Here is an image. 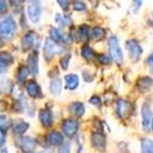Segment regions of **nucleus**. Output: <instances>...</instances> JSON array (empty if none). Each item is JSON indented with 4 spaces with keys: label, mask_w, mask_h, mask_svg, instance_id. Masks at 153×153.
Returning a JSON list of instances; mask_svg holds the SVG:
<instances>
[{
    "label": "nucleus",
    "mask_w": 153,
    "mask_h": 153,
    "mask_svg": "<svg viewBox=\"0 0 153 153\" xmlns=\"http://www.w3.org/2000/svg\"><path fill=\"white\" fill-rule=\"evenodd\" d=\"M108 49H109V54L113 61H115L117 64H123L124 56H123V50L120 48L119 41L115 36H111L108 39Z\"/></svg>",
    "instance_id": "f257e3e1"
},
{
    "label": "nucleus",
    "mask_w": 153,
    "mask_h": 153,
    "mask_svg": "<svg viewBox=\"0 0 153 153\" xmlns=\"http://www.w3.org/2000/svg\"><path fill=\"white\" fill-rule=\"evenodd\" d=\"M16 32V22L11 16H6L3 19L0 25V34L3 39H11Z\"/></svg>",
    "instance_id": "f03ea898"
},
{
    "label": "nucleus",
    "mask_w": 153,
    "mask_h": 153,
    "mask_svg": "<svg viewBox=\"0 0 153 153\" xmlns=\"http://www.w3.org/2000/svg\"><path fill=\"white\" fill-rule=\"evenodd\" d=\"M134 111V105L132 103H130L129 100H126V99H118L117 102V113H118V115L121 118V119H126V118H129L131 114Z\"/></svg>",
    "instance_id": "7ed1b4c3"
},
{
    "label": "nucleus",
    "mask_w": 153,
    "mask_h": 153,
    "mask_svg": "<svg viewBox=\"0 0 153 153\" xmlns=\"http://www.w3.org/2000/svg\"><path fill=\"white\" fill-rule=\"evenodd\" d=\"M60 52H61V48L59 47V44H56L55 42H53L50 39V38H48L44 43V56H45V59L47 60L53 59Z\"/></svg>",
    "instance_id": "20e7f679"
},
{
    "label": "nucleus",
    "mask_w": 153,
    "mask_h": 153,
    "mask_svg": "<svg viewBox=\"0 0 153 153\" xmlns=\"http://www.w3.org/2000/svg\"><path fill=\"white\" fill-rule=\"evenodd\" d=\"M61 129L68 137H74L79 130V123L74 119H65L61 124Z\"/></svg>",
    "instance_id": "39448f33"
},
{
    "label": "nucleus",
    "mask_w": 153,
    "mask_h": 153,
    "mask_svg": "<svg viewBox=\"0 0 153 153\" xmlns=\"http://www.w3.org/2000/svg\"><path fill=\"white\" fill-rule=\"evenodd\" d=\"M27 14L32 22L39 21L41 15H42V7H41L39 1H31L30 5L27 6Z\"/></svg>",
    "instance_id": "423d86ee"
},
{
    "label": "nucleus",
    "mask_w": 153,
    "mask_h": 153,
    "mask_svg": "<svg viewBox=\"0 0 153 153\" xmlns=\"http://www.w3.org/2000/svg\"><path fill=\"white\" fill-rule=\"evenodd\" d=\"M37 146V141L33 138V137H30V136H25V137H21L19 141H17V147L25 152V153H28V152H32Z\"/></svg>",
    "instance_id": "0eeeda50"
},
{
    "label": "nucleus",
    "mask_w": 153,
    "mask_h": 153,
    "mask_svg": "<svg viewBox=\"0 0 153 153\" xmlns=\"http://www.w3.org/2000/svg\"><path fill=\"white\" fill-rule=\"evenodd\" d=\"M141 118H142V127L147 131L149 129V124H152V109L148 103H145L141 108Z\"/></svg>",
    "instance_id": "6e6552de"
},
{
    "label": "nucleus",
    "mask_w": 153,
    "mask_h": 153,
    "mask_svg": "<svg viewBox=\"0 0 153 153\" xmlns=\"http://www.w3.org/2000/svg\"><path fill=\"white\" fill-rule=\"evenodd\" d=\"M126 48H127V50H129L130 58L132 60H137L140 56H141V54H142V48H141V45H140L136 41H132V39L127 41L126 42Z\"/></svg>",
    "instance_id": "1a4fd4ad"
},
{
    "label": "nucleus",
    "mask_w": 153,
    "mask_h": 153,
    "mask_svg": "<svg viewBox=\"0 0 153 153\" xmlns=\"http://www.w3.org/2000/svg\"><path fill=\"white\" fill-rule=\"evenodd\" d=\"M91 141H92V146L98 149V151H104L105 149V136L102 132H93L91 136Z\"/></svg>",
    "instance_id": "9d476101"
},
{
    "label": "nucleus",
    "mask_w": 153,
    "mask_h": 153,
    "mask_svg": "<svg viewBox=\"0 0 153 153\" xmlns=\"http://www.w3.org/2000/svg\"><path fill=\"white\" fill-rule=\"evenodd\" d=\"M26 91H27L28 96L32 98H41L42 97L41 87L38 86V83L36 81H28L26 83Z\"/></svg>",
    "instance_id": "9b49d317"
},
{
    "label": "nucleus",
    "mask_w": 153,
    "mask_h": 153,
    "mask_svg": "<svg viewBox=\"0 0 153 153\" xmlns=\"http://www.w3.org/2000/svg\"><path fill=\"white\" fill-rule=\"evenodd\" d=\"M28 123H26L25 120H21V119H17V120H14L12 121V130L16 135H23L28 130Z\"/></svg>",
    "instance_id": "f8f14e48"
},
{
    "label": "nucleus",
    "mask_w": 153,
    "mask_h": 153,
    "mask_svg": "<svg viewBox=\"0 0 153 153\" xmlns=\"http://www.w3.org/2000/svg\"><path fill=\"white\" fill-rule=\"evenodd\" d=\"M39 120L44 127H50L53 124V114L49 109H42L39 111Z\"/></svg>",
    "instance_id": "ddd939ff"
},
{
    "label": "nucleus",
    "mask_w": 153,
    "mask_h": 153,
    "mask_svg": "<svg viewBox=\"0 0 153 153\" xmlns=\"http://www.w3.org/2000/svg\"><path fill=\"white\" fill-rule=\"evenodd\" d=\"M47 140H48V142L52 145V146H61L64 142V136L58 132V131H52V132H49L48 136H47Z\"/></svg>",
    "instance_id": "4468645a"
},
{
    "label": "nucleus",
    "mask_w": 153,
    "mask_h": 153,
    "mask_svg": "<svg viewBox=\"0 0 153 153\" xmlns=\"http://www.w3.org/2000/svg\"><path fill=\"white\" fill-rule=\"evenodd\" d=\"M77 86H79V76L77 75L70 74V75L65 76V87H66V90L74 91V90L77 88Z\"/></svg>",
    "instance_id": "2eb2a0df"
},
{
    "label": "nucleus",
    "mask_w": 153,
    "mask_h": 153,
    "mask_svg": "<svg viewBox=\"0 0 153 153\" xmlns=\"http://www.w3.org/2000/svg\"><path fill=\"white\" fill-rule=\"evenodd\" d=\"M27 62H28V69L31 71V74H38V54L37 52H33L28 55V59H27Z\"/></svg>",
    "instance_id": "dca6fc26"
},
{
    "label": "nucleus",
    "mask_w": 153,
    "mask_h": 153,
    "mask_svg": "<svg viewBox=\"0 0 153 153\" xmlns=\"http://www.w3.org/2000/svg\"><path fill=\"white\" fill-rule=\"evenodd\" d=\"M153 85V80L148 76H145V77H141L138 81H137V88L140 92H146L148 91L149 88L152 87Z\"/></svg>",
    "instance_id": "f3484780"
},
{
    "label": "nucleus",
    "mask_w": 153,
    "mask_h": 153,
    "mask_svg": "<svg viewBox=\"0 0 153 153\" xmlns=\"http://www.w3.org/2000/svg\"><path fill=\"white\" fill-rule=\"evenodd\" d=\"M36 37H37V34L34 32H32V31L28 32L27 34H25V37L22 38V47H23L25 50H27V49L33 47L34 41H36Z\"/></svg>",
    "instance_id": "a211bd4d"
},
{
    "label": "nucleus",
    "mask_w": 153,
    "mask_h": 153,
    "mask_svg": "<svg viewBox=\"0 0 153 153\" xmlns=\"http://www.w3.org/2000/svg\"><path fill=\"white\" fill-rule=\"evenodd\" d=\"M69 109H70V111L74 114V115L77 117V118L82 117L85 114V105H83V103H81V102H75V103H72L70 105Z\"/></svg>",
    "instance_id": "6ab92c4d"
},
{
    "label": "nucleus",
    "mask_w": 153,
    "mask_h": 153,
    "mask_svg": "<svg viewBox=\"0 0 153 153\" xmlns=\"http://www.w3.org/2000/svg\"><path fill=\"white\" fill-rule=\"evenodd\" d=\"M49 90L53 94H59L62 90V85H61V80L60 79H53L50 81L49 85Z\"/></svg>",
    "instance_id": "aec40b11"
},
{
    "label": "nucleus",
    "mask_w": 153,
    "mask_h": 153,
    "mask_svg": "<svg viewBox=\"0 0 153 153\" xmlns=\"http://www.w3.org/2000/svg\"><path fill=\"white\" fill-rule=\"evenodd\" d=\"M12 60H14V58H12L11 54L9 53H1V55H0V64H1V72H4V69H6L10 64L12 62Z\"/></svg>",
    "instance_id": "412c9836"
},
{
    "label": "nucleus",
    "mask_w": 153,
    "mask_h": 153,
    "mask_svg": "<svg viewBox=\"0 0 153 153\" xmlns=\"http://www.w3.org/2000/svg\"><path fill=\"white\" fill-rule=\"evenodd\" d=\"M49 34H50V39H52L53 42H55L56 44L64 43V36L61 34V32L58 28H52L49 32Z\"/></svg>",
    "instance_id": "4be33fe9"
},
{
    "label": "nucleus",
    "mask_w": 153,
    "mask_h": 153,
    "mask_svg": "<svg viewBox=\"0 0 153 153\" xmlns=\"http://www.w3.org/2000/svg\"><path fill=\"white\" fill-rule=\"evenodd\" d=\"M79 38L83 43H86L88 41V38H90V27H88L87 25H82L79 28Z\"/></svg>",
    "instance_id": "5701e85b"
},
{
    "label": "nucleus",
    "mask_w": 153,
    "mask_h": 153,
    "mask_svg": "<svg viewBox=\"0 0 153 153\" xmlns=\"http://www.w3.org/2000/svg\"><path fill=\"white\" fill-rule=\"evenodd\" d=\"M141 153H153V141L151 138H143L142 140Z\"/></svg>",
    "instance_id": "b1692460"
},
{
    "label": "nucleus",
    "mask_w": 153,
    "mask_h": 153,
    "mask_svg": "<svg viewBox=\"0 0 153 153\" xmlns=\"http://www.w3.org/2000/svg\"><path fill=\"white\" fill-rule=\"evenodd\" d=\"M105 36V31L103 28H100L98 26L93 27L92 32H91V37L93 38V41H100V39H103Z\"/></svg>",
    "instance_id": "393cba45"
},
{
    "label": "nucleus",
    "mask_w": 153,
    "mask_h": 153,
    "mask_svg": "<svg viewBox=\"0 0 153 153\" xmlns=\"http://www.w3.org/2000/svg\"><path fill=\"white\" fill-rule=\"evenodd\" d=\"M30 69L27 66H20L19 68V74H17V81L21 83V82H25V80H26L28 77L30 75Z\"/></svg>",
    "instance_id": "a878e982"
},
{
    "label": "nucleus",
    "mask_w": 153,
    "mask_h": 153,
    "mask_svg": "<svg viewBox=\"0 0 153 153\" xmlns=\"http://www.w3.org/2000/svg\"><path fill=\"white\" fill-rule=\"evenodd\" d=\"M55 21H56L58 25H60L61 27H66V26H69V25H71V19L69 16H66V15L58 14L56 17H55Z\"/></svg>",
    "instance_id": "bb28decb"
},
{
    "label": "nucleus",
    "mask_w": 153,
    "mask_h": 153,
    "mask_svg": "<svg viewBox=\"0 0 153 153\" xmlns=\"http://www.w3.org/2000/svg\"><path fill=\"white\" fill-rule=\"evenodd\" d=\"M81 55H82L86 60H90V59H92V58H93L94 52H93V49H92L90 45L85 44V45L81 48Z\"/></svg>",
    "instance_id": "cd10ccee"
},
{
    "label": "nucleus",
    "mask_w": 153,
    "mask_h": 153,
    "mask_svg": "<svg viewBox=\"0 0 153 153\" xmlns=\"http://www.w3.org/2000/svg\"><path fill=\"white\" fill-rule=\"evenodd\" d=\"M70 59H71V54H65L62 58H61V61H60V65H61V69L66 70L69 68V62H70Z\"/></svg>",
    "instance_id": "c85d7f7f"
},
{
    "label": "nucleus",
    "mask_w": 153,
    "mask_h": 153,
    "mask_svg": "<svg viewBox=\"0 0 153 153\" xmlns=\"http://www.w3.org/2000/svg\"><path fill=\"white\" fill-rule=\"evenodd\" d=\"M72 7L75 11H83V10H86V4L83 1L76 0V1H74V4H72Z\"/></svg>",
    "instance_id": "c756f323"
},
{
    "label": "nucleus",
    "mask_w": 153,
    "mask_h": 153,
    "mask_svg": "<svg viewBox=\"0 0 153 153\" xmlns=\"http://www.w3.org/2000/svg\"><path fill=\"white\" fill-rule=\"evenodd\" d=\"M0 120H1V123H0V129H1V132H6V129L9 126L7 118L5 115H1V117H0Z\"/></svg>",
    "instance_id": "7c9ffc66"
},
{
    "label": "nucleus",
    "mask_w": 153,
    "mask_h": 153,
    "mask_svg": "<svg viewBox=\"0 0 153 153\" xmlns=\"http://www.w3.org/2000/svg\"><path fill=\"white\" fill-rule=\"evenodd\" d=\"M90 103H91L92 105H96V107H100L102 100H100V98H99V97H97V96H93V97H91V99H90Z\"/></svg>",
    "instance_id": "2f4dec72"
},
{
    "label": "nucleus",
    "mask_w": 153,
    "mask_h": 153,
    "mask_svg": "<svg viewBox=\"0 0 153 153\" xmlns=\"http://www.w3.org/2000/svg\"><path fill=\"white\" fill-rule=\"evenodd\" d=\"M59 153H70V145H69V142H64L60 146Z\"/></svg>",
    "instance_id": "473e14b6"
},
{
    "label": "nucleus",
    "mask_w": 153,
    "mask_h": 153,
    "mask_svg": "<svg viewBox=\"0 0 153 153\" xmlns=\"http://www.w3.org/2000/svg\"><path fill=\"white\" fill-rule=\"evenodd\" d=\"M98 61L100 64H109L110 62V59L107 55H104V54H99L98 55Z\"/></svg>",
    "instance_id": "72a5a7b5"
},
{
    "label": "nucleus",
    "mask_w": 153,
    "mask_h": 153,
    "mask_svg": "<svg viewBox=\"0 0 153 153\" xmlns=\"http://www.w3.org/2000/svg\"><path fill=\"white\" fill-rule=\"evenodd\" d=\"M58 4L61 6V9H64V10H68L69 9V5H70V3L69 1H66V0H58Z\"/></svg>",
    "instance_id": "f704fd0d"
},
{
    "label": "nucleus",
    "mask_w": 153,
    "mask_h": 153,
    "mask_svg": "<svg viewBox=\"0 0 153 153\" xmlns=\"http://www.w3.org/2000/svg\"><path fill=\"white\" fill-rule=\"evenodd\" d=\"M6 10H7V3L1 0V1H0V12L4 14V12H6Z\"/></svg>",
    "instance_id": "c9c22d12"
},
{
    "label": "nucleus",
    "mask_w": 153,
    "mask_h": 153,
    "mask_svg": "<svg viewBox=\"0 0 153 153\" xmlns=\"http://www.w3.org/2000/svg\"><path fill=\"white\" fill-rule=\"evenodd\" d=\"M147 64H148V66L153 69V53L147 58Z\"/></svg>",
    "instance_id": "e433bc0d"
},
{
    "label": "nucleus",
    "mask_w": 153,
    "mask_h": 153,
    "mask_svg": "<svg viewBox=\"0 0 153 153\" xmlns=\"http://www.w3.org/2000/svg\"><path fill=\"white\" fill-rule=\"evenodd\" d=\"M0 136H1V137H0V145L4 147V145H5V132H1V134H0Z\"/></svg>",
    "instance_id": "4c0bfd02"
},
{
    "label": "nucleus",
    "mask_w": 153,
    "mask_h": 153,
    "mask_svg": "<svg viewBox=\"0 0 153 153\" xmlns=\"http://www.w3.org/2000/svg\"><path fill=\"white\" fill-rule=\"evenodd\" d=\"M1 153H7V149L3 147V148H1Z\"/></svg>",
    "instance_id": "58836bf2"
},
{
    "label": "nucleus",
    "mask_w": 153,
    "mask_h": 153,
    "mask_svg": "<svg viewBox=\"0 0 153 153\" xmlns=\"http://www.w3.org/2000/svg\"><path fill=\"white\" fill-rule=\"evenodd\" d=\"M151 126H152V131H153V120H152V124H151Z\"/></svg>",
    "instance_id": "ea45409f"
}]
</instances>
